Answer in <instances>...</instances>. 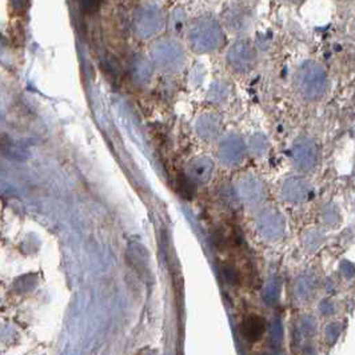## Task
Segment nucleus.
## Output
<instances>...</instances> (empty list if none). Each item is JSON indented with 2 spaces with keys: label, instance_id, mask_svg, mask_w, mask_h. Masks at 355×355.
Wrapping results in <instances>:
<instances>
[{
  "label": "nucleus",
  "instance_id": "5",
  "mask_svg": "<svg viewBox=\"0 0 355 355\" xmlns=\"http://www.w3.org/2000/svg\"><path fill=\"white\" fill-rule=\"evenodd\" d=\"M219 21L223 30L229 31L232 35H245L252 27L254 12L248 3L242 0H236L230 3L222 11Z\"/></svg>",
  "mask_w": 355,
  "mask_h": 355
},
{
  "label": "nucleus",
  "instance_id": "3",
  "mask_svg": "<svg viewBox=\"0 0 355 355\" xmlns=\"http://www.w3.org/2000/svg\"><path fill=\"white\" fill-rule=\"evenodd\" d=\"M150 60L160 71L179 72L186 64V50L174 36L159 37L150 47Z\"/></svg>",
  "mask_w": 355,
  "mask_h": 355
},
{
  "label": "nucleus",
  "instance_id": "17",
  "mask_svg": "<svg viewBox=\"0 0 355 355\" xmlns=\"http://www.w3.org/2000/svg\"><path fill=\"white\" fill-rule=\"evenodd\" d=\"M80 8L86 12V14H94L99 10L102 0H78Z\"/></svg>",
  "mask_w": 355,
  "mask_h": 355
},
{
  "label": "nucleus",
  "instance_id": "16",
  "mask_svg": "<svg viewBox=\"0 0 355 355\" xmlns=\"http://www.w3.org/2000/svg\"><path fill=\"white\" fill-rule=\"evenodd\" d=\"M218 121L211 115L203 116L198 123V131L205 139H211L218 131Z\"/></svg>",
  "mask_w": 355,
  "mask_h": 355
},
{
  "label": "nucleus",
  "instance_id": "11",
  "mask_svg": "<svg viewBox=\"0 0 355 355\" xmlns=\"http://www.w3.org/2000/svg\"><path fill=\"white\" fill-rule=\"evenodd\" d=\"M293 158L297 167L307 170L315 164V158H317L315 147L311 144V142H300L294 147Z\"/></svg>",
  "mask_w": 355,
  "mask_h": 355
},
{
  "label": "nucleus",
  "instance_id": "15",
  "mask_svg": "<svg viewBox=\"0 0 355 355\" xmlns=\"http://www.w3.org/2000/svg\"><path fill=\"white\" fill-rule=\"evenodd\" d=\"M284 194L288 200H303L307 196V186L303 180L291 179L284 184Z\"/></svg>",
  "mask_w": 355,
  "mask_h": 355
},
{
  "label": "nucleus",
  "instance_id": "6",
  "mask_svg": "<svg viewBox=\"0 0 355 355\" xmlns=\"http://www.w3.org/2000/svg\"><path fill=\"white\" fill-rule=\"evenodd\" d=\"M226 62L232 71L239 73L250 72L258 62L257 49L248 39H239L227 50Z\"/></svg>",
  "mask_w": 355,
  "mask_h": 355
},
{
  "label": "nucleus",
  "instance_id": "1",
  "mask_svg": "<svg viewBox=\"0 0 355 355\" xmlns=\"http://www.w3.org/2000/svg\"><path fill=\"white\" fill-rule=\"evenodd\" d=\"M189 47L196 53L218 51L225 44V30L219 21L209 12L190 19L186 27Z\"/></svg>",
  "mask_w": 355,
  "mask_h": 355
},
{
  "label": "nucleus",
  "instance_id": "9",
  "mask_svg": "<svg viewBox=\"0 0 355 355\" xmlns=\"http://www.w3.org/2000/svg\"><path fill=\"white\" fill-rule=\"evenodd\" d=\"M154 64L151 63L150 58H146L142 55H137L132 58L130 63V73L135 83L146 85L150 82L154 73Z\"/></svg>",
  "mask_w": 355,
  "mask_h": 355
},
{
  "label": "nucleus",
  "instance_id": "12",
  "mask_svg": "<svg viewBox=\"0 0 355 355\" xmlns=\"http://www.w3.org/2000/svg\"><path fill=\"white\" fill-rule=\"evenodd\" d=\"M213 162L207 158L193 160L189 166V178L194 183H207L213 174Z\"/></svg>",
  "mask_w": 355,
  "mask_h": 355
},
{
  "label": "nucleus",
  "instance_id": "7",
  "mask_svg": "<svg viewBox=\"0 0 355 355\" xmlns=\"http://www.w3.org/2000/svg\"><path fill=\"white\" fill-rule=\"evenodd\" d=\"M258 226L266 238L277 239L284 234V216L275 210H267L259 216Z\"/></svg>",
  "mask_w": 355,
  "mask_h": 355
},
{
  "label": "nucleus",
  "instance_id": "2",
  "mask_svg": "<svg viewBox=\"0 0 355 355\" xmlns=\"http://www.w3.org/2000/svg\"><path fill=\"white\" fill-rule=\"evenodd\" d=\"M131 26L134 34L139 39H154L166 28V14L158 1L144 0L135 8Z\"/></svg>",
  "mask_w": 355,
  "mask_h": 355
},
{
  "label": "nucleus",
  "instance_id": "8",
  "mask_svg": "<svg viewBox=\"0 0 355 355\" xmlns=\"http://www.w3.org/2000/svg\"><path fill=\"white\" fill-rule=\"evenodd\" d=\"M245 155V146L241 139L230 137L219 146V157L227 166H235Z\"/></svg>",
  "mask_w": 355,
  "mask_h": 355
},
{
  "label": "nucleus",
  "instance_id": "18",
  "mask_svg": "<svg viewBox=\"0 0 355 355\" xmlns=\"http://www.w3.org/2000/svg\"><path fill=\"white\" fill-rule=\"evenodd\" d=\"M284 3H287V4H291V6H297V4H301L303 3L304 0H282Z\"/></svg>",
  "mask_w": 355,
  "mask_h": 355
},
{
  "label": "nucleus",
  "instance_id": "10",
  "mask_svg": "<svg viewBox=\"0 0 355 355\" xmlns=\"http://www.w3.org/2000/svg\"><path fill=\"white\" fill-rule=\"evenodd\" d=\"M238 196L249 205L259 203L263 198L262 184L255 178H243L241 182H238Z\"/></svg>",
  "mask_w": 355,
  "mask_h": 355
},
{
  "label": "nucleus",
  "instance_id": "13",
  "mask_svg": "<svg viewBox=\"0 0 355 355\" xmlns=\"http://www.w3.org/2000/svg\"><path fill=\"white\" fill-rule=\"evenodd\" d=\"M266 330L265 320L258 315H251L242 323V336L249 342H258Z\"/></svg>",
  "mask_w": 355,
  "mask_h": 355
},
{
  "label": "nucleus",
  "instance_id": "14",
  "mask_svg": "<svg viewBox=\"0 0 355 355\" xmlns=\"http://www.w3.org/2000/svg\"><path fill=\"white\" fill-rule=\"evenodd\" d=\"M187 23H189L187 14H186L184 8H182V7L173 8L171 12L168 14V17H166V27H168V30L171 31L173 35H179V34L184 33Z\"/></svg>",
  "mask_w": 355,
  "mask_h": 355
},
{
  "label": "nucleus",
  "instance_id": "4",
  "mask_svg": "<svg viewBox=\"0 0 355 355\" xmlns=\"http://www.w3.org/2000/svg\"><path fill=\"white\" fill-rule=\"evenodd\" d=\"M295 89L307 101L320 99L327 89V75L323 67L313 62H303L295 72Z\"/></svg>",
  "mask_w": 355,
  "mask_h": 355
}]
</instances>
